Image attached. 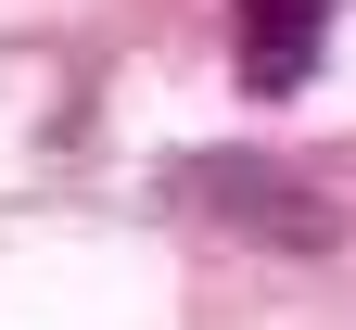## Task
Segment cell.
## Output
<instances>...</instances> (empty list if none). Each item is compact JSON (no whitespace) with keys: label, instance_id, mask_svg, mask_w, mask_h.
I'll return each instance as SVG.
<instances>
[{"label":"cell","instance_id":"6da1fadb","mask_svg":"<svg viewBox=\"0 0 356 330\" xmlns=\"http://www.w3.org/2000/svg\"><path fill=\"white\" fill-rule=\"evenodd\" d=\"M165 191L191 204V216H216L229 242H280V254H331L343 242V204L318 191V178L267 165V153H178Z\"/></svg>","mask_w":356,"mask_h":330},{"label":"cell","instance_id":"7a4b0ae2","mask_svg":"<svg viewBox=\"0 0 356 330\" xmlns=\"http://www.w3.org/2000/svg\"><path fill=\"white\" fill-rule=\"evenodd\" d=\"M229 26H242V89L280 102V89H305V64H318L331 0H229Z\"/></svg>","mask_w":356,"mask_h":330}]
</instances>
